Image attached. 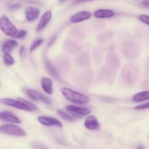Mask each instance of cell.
<instances>
[{"instance_id": "1", "label": "cell", "mask_w": 149, "mask_h": 149, "mask_svg": "<svg viewBox=\"0 0 149 149\" xmlns=\"http://www.w3.org/2000/svg\"><path fill=\"white\" fill-rule=\"evenodd\" d=\"M0 103L4 106L15 108L20 110L25 111L33 112L37 111L38 109L33 103L24 99L18 98L17 100H15L12 98H1L0 99Z\"/></svg>"}, {"instance_id": "2", "label": "cell", "mask_w": 149, "mask_h": 149, "mask_svg": "<svg viewBox=\"0 0 149 149\" xmlns=\"http://www.w3.org/2000/svg\"><path fill=\"white\" fill-rule=\"evenodd\" d=\"M61 93L65 99L77 104H87L90 101V97L70 88L64 87L61 90Z\"/></svg>"}, {"instance_id": "3", "label": "cell", "mask_w": 149, "mask_h": 149, "mask_svg": "<svg viewBox=\"0 0 149 149\" xmlns=\"http://www.w3.org/2000/svg\"><path fill=\"white\" fill-rule=\"evenodd\" d=\"M0 133L15 137H25L27 135L23 128L14 125H0Z\"/></svg>"}, {"instance_id": "4", "label": "cell", "mask_w": 149, "mask_h": 149, "mask_svg": "<svg viewBox=\"0 0 149 149\" xmlns=\"http://www.w3.org/2000/svg\"><path fill=\"white\" fill-rule=\"evenodd\" d=\"M0 29L4 34L12 37H14L17 31L15 26L6 15H3L0 17Z\"/></svg>"}, {"instance_id": "5", "label": "cell", "mask_w": 149, "mask_h": 149, "mask_svg": "<svg viewBox=\"0 0 149 149\" xmlns=\"http://www.w3.org/2000/svg\"><path fill=\"white\" fill-rule=\"evenodd\" d=\"M26 93L32 100H36V101H41L47 105L52 104V101H51L49 97L45 96L42 93L36 91V90H32V89H28V90H26Z\"/></svg>"}, {"instance_id": "6", "label": "cell", "mask_w": 149, "mask_h": 149, "mask_svg": "<svg viewBox=\"0 0 149 149\" xmlns=\"http://www.w3.org/2000/svg\"><path fill=\"white\" fill-rule=\"evenodd\" d=\"M66 110L70 113L77 118H81L84 116L90 114V110L87 108L79 107V106H73V105H68L65 107Z\"/></svg>"}, {"instance_id": "7", "label": "cell", "mask_w": 149, "mask_h": 149, "mask_svg": "<svg viewBox=\"0 0 149 149\" xmlns=\"http://www.w3.org/2000/svg\"><path fill=\"white\" fill-rule=\"evenodd\" d=\"M38 121L42 124V125L46 127H57L62 128L63 124L61 121L58 120L57 119L49 116H40L38 117Z\"/></svg>"}, {"instance_id": "8", "label": "cell", "mask_w": 149, "mask_h": 149, "mask_svg": "<svg viewBox=\"0 0 149 149\" xmlns=\"http://www.w3.org/2000/svg\"><path fill=\"white\" fill-rule=\"evenodd\" d=\"M92 17V14L89 11H81L75 13L70 17V22L72 23H77L89 20Z\"/></svg>"}, {"instance_id": "9", "label": "cell", "mask_w": 149, "mask_h": 149, "mask_svg": "<svg viewBox=\"0 0 149 149\" xmlns=\"http://www.w3.org/2000/svg\"><path fill=\"white\" fill-rule=\"evenodd\" d=\"M0 119L3 121H5V122H10V123H21V120L17 116H15L13 112L7 111H0Z\"/></svg>"}, {"instance_id": "10", "label": "cell", "mask_w": 149, "mask_h": 149, "mask_svg": "<svg viewBox=\"0 0 149 149\" xmlns=\"http://www.w3.org/2000/svg\"><path fill=\"white\" fill-rule=\"evenodd\" d=\"M52 13L51 10H47L46 12L43 13L40 20H39L37 27H36V31H42L46 27L47 25L48 24V23L50 21L51 18H52Z\"/></svg>"}, {"instance_id": "11", "label": "cell", "mask_w": 149, "mask_h": 149, "mask_svg": "<svg viewBox=\"0 0 149 149\" xmlns=\"http://www.w3.org/2000/svg\"><path fill=\"white\" fill-rule=\"evenodd\" d=\"M84 127L90 130H97L100 128V125L96 116L90 115L84 121Z\"/></svg>"}, {"instance_id": "12", "label": "cell", "mask_w": 149, "mask_h": 149, "mask_svg": "<svg viewBox=\"0 0 149 149\" xmlns=\"http://www.w3.org/2000/svg\"><path fill=\"white\" fill-rule=\"evenodd\" d=\"M40 10L37 7H33V6H28L26 7L25 10V15H26V18L28 21H33L36 20L39 15Z\"/></svg>"}, {"instance_id": "13", "label": "cell", "mask_w": 149, "mask_h": 149, "mask_svg": "<svg viewBox=\"0 0 149 149\" xmlns=\"http://www.w3.org/2000/svg\"><path fill=\"white\" fill-rule=\"evenodd\" d=\"M93 15L97 18H110L115 15V13L109 9H99L94 12Z\"/></svg>"}, {"instance_id": "14", "label": "cell", "mask_w": 149, "mask_h": 149, "mask_svg": "<svg viewBox=\"0 0 149 149\" xmlns=\"http://www.w3.org/2000/svg\"><path fill=\"white\" fill-rule=\"evenodd\" d=\"M41 84L44 91L47 95H52L53 93V82L49 77H44L41 80Z\"/></svg>"}, {"instance_id": "15", "label": "cell", "mask_w": 149, "mask_h": 149, "mask_svg": "<svg viewBox=\"0 0 149 149\" xmlns=\"http://www.w3.org/2000/svg\"><path fill=\"white\" fill-rule=\"evenodd\" d=\"M17 46V42L14 39H9L5 41L2 45V52L4 53H10L14 48Z\"/></svg>"}, {"instance_id": "16", "label": "cell", "mask_w": 149, "mask_h": 149, "mask_svg": "<svg viewBox=\"0 0 149 149\" xmlns=\"http://www.w3.org/2000/svg\"><path fill=\"white\" fill-rule=\"evenodd\" d=\"M45 65L47 71L52 77H54V78L55 79H60L59 74H58V71H57V70L55 69V67L53 66V65L51 63V62L47 59V58H45Z\"/></svg>"}, {"instance_id": "17", "label": "cell", "mask_w": 149, "mask_h": 149, "mask_svg": "<svg viewBox=\"0 0 149 149\" xmlns=\"http://www.w3.org/2000/svg\"><path fill=\"white\" fill-rule=\"evenodd\" d=\"M149 100V90L146 91H143L141 93H138L135 94L132 97V100L136 103H140V102H143L146 100Z\"/></svg>"}, {"instance_id": "18", "label": "cell", "mask_w": 149, "mask_h": 149, "mask_svg": "<svg viewBox=\"0 0 149 149\" xmlns=\"http://www.w3.org/2000/svg\"><path fill=\"white\" fill-rule=\"evenodd\" d=\"M57 113H58V114L59 115V116H61L63 119L67 121V122H72L74 121V117H72V116H71L70 114H68V113H65V112L63 111L58 109V110H57Z\"/></svg>"}, {"instance_id": "19", "label": "cell", "mask_w": 149, "mask_h": 149, "mask_svg": "<svg viewBox=\"0 0 149 149\" xmlns=\"http://www.w3.org/2000/svg\"><path fill=\"white\" fill-rule=\"evenodd\" d=\"M4 62L5 65L11 66L15 63V60L10 53H4Z\"/></svg>"}, {"instance_id": "20", "label": "cell", "mask_w": 149, "mask_h": 149, "mask_svg": "<svg viewBox=\"0 0 149 149\" xmlns=\"http://www.w3.org/2000/svg\"><path fill=\"white\" fill-rule=\"evenodd\" d=\"M43 42H44V40L42 39H36V40H35L34 42L32 43L31 46V47H30L31 52H33V51L35 50L36 48L39 47L40 46L42 43H43Z\"/></svg>"}, {"instance_id": "21", "label": "cell", "mask_w": 149, "mask_h": 149, "mask_svg": "<svg viewBox=\"0 0 149 149\" xmlns=\"http://www.w3.org/2000/svg\"><path fill=\"white\" fill-rule=\"evenodd\" d=\"M26 34H27L26 31L25 30L17 31L16 34L14 36V38L15 39H23V38H24L25 36H26Z\"/></svg>"}, {"instance_id": "22", "label": "cell", "mask_w": 149, "mask_h": 149, "mask_svg": "<svg viewBox=\"0 0 149 149\" xmlns=\"http://www.w3.org/2000/svg\"><path fill=\"white\" fill-rule=\"evenodd\" d=\"M138 19H139L140 21H141L142 23L149 26V15H139V17H138Z\"/></svg>"}, {"instance_id": "23", "label": "cell", "mask_w": 149, "mask_h": 149, "mask_svg": "<svg viewBox=\"0 0 149 149\" xmlns=\"http://www.w3.org/2000/svg\"><path fill=\"white\" fill-rule=\"evenodd\" d=\"M149 109V102L148 103H143V104L138 105V106H135V110H144V109Z\"/></svg>"}, {"instance_id": "24", "label": "cell", "mask_w": 149, "mask_h": 149, "mask_svg": "<svg viewBox=\"0 0 149 149\" xmlns=\"http://www.w3.org/2000/svg\"><path fill=\"white\" fill-rule=\"evenodd\" d=\"M20 7H21V5H20V4H18V3H17V4H11V5L9 7V10H18V9H20Z\"/></svg>"}, {"instance_id": "25", "label": "cell", "mask_w": 149, "mask_h": 149, "mask_svg": "<svg viewBox=\"0 0 149 149\" xmlns=\"http://www.w3.org/2000/svg\"><path fill=\"white\" fill-rule=\"evenodd\" d=\"M25 52H26V47H25L24 46L22 47L21 48H20V55L21 57H23L25 55Z\"/></svg>"}, {"instance_id": "26", "label": "cell", "mask_w": 149, "mask_h": 149, "mask_svg": "<svg viewBox=\"0 0 149 149\" xmlns=\"http://www.w3.org/2000/svg\"><path fill=\"white\" fill-rule=\"evenodd\" d=\"M56 38H57V36H54V37L52 38V40H50V42H49V45H48V46H49V47H50L51 45H52V44H53V42H55V39H56Z\"/></svg>"}, {"instance_id": "27", "label": "cell", "mask_w": 149, "mask_h": 149, "mask_svg": "<svg viewBox=\"0 0 149 149\" xmlns=\"http://www.w3.org/2000/svg\"><path fill=\"white\" fill-rule=\"evenodd\" d=\"M143 5L146 6V7H149V1H143Z\"/></svg>"}, {"instance_id": "28", "label": "cell", "mask_w": 149, "mask_h": 149, "mask_svg": "<svg viewBox=\"0 0 149 149\" xmlns=\"http://www.w3.org/2000/svg\"><path fill=\"white\" fill-rule=\"evenodd\" d=\"M78 1H93V0H78Z\"/></svg>"}, {"instance_id": "29", "label": "cell", "mask_w": 149, "mask_h": 149, "mask_svg": "<svg viewBox=\"0 0 149 149\" xmlns=\"http://www.w3.org/2000/svg\"><path fill=\"white\" fill-rule=\"evenodd\" d=\"M66 0H60V2H63V1H65Z\"/></svg>"}]
</instances>
